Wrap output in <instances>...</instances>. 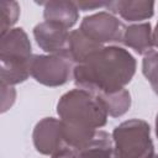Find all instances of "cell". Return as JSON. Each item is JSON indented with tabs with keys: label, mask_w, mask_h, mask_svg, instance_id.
Listing matches in <instances>:
<instances>
[{
	"label": "cell",
	"mask_w": 158,
	"mask_h": 158,
	"mask_svg": "<svg viewBox=\"0 0 158 158\" xmlns=\"http://www.w3.org/2000/svg\"><path fill=\"white\" fill-rule=\"evenodd\" d=\"M151 25L147 23H139V25H132L126 28L123 35V43L135 49L138 54H147L152 51L153 47V37H152Z\"/></svg>",
	"instance_id": "12"
},
{
	"label": "cell",
	"mask_w": 158,
	"mask_h": 158,
	"mask_svg": "<svg viewBox=\"0 0 158 158\" xmlns=\"http://www.w3.org/2000/svg\"><path fill=\"white\" fill-rule=\"evenodd\" d=\"M33 144L42 154H54L68 147L65 144L60 120L47 117L40 121L33 130Z\"/></svg>",
	"instance_id": "7"
},
{
	"label": "cell",
	"mask_w": 158,
	"mask_h": 158,
	"mask_svg": "<svg viewBox=\"0 0 158 158\" xmlns=\"http://www.w3.org/2000/svg\"><path fill=\"white\" fill-rule=\"evenodd\" d=\"M78 10L79 9L73 1H48L44 4L43 16L46 21L69 28L78 20Z\"/></svg>",
	"instance_id": "10"
},
{
	"label": "cell",
	"mask_w": 158,
	"mask_h": 158,
	"mask_svg": "<svg viewBox=\"0 0 158 158\" xmlns=\"http://www.w3.org/2000/svg\"><path fill=\"white\" fill-rule=\"evenodd\" d=\"M101 48H102L101 44L89 40L80 30L72 31L69 35L68 52L73 62L77 64L84 62L89 56H91L93 53H95Z\"/></svg>",
	"instance_id": "13"
},
{
	"label": "cell",
	"mask_w": 158,
	"mask_h": 158,
	"mask_svg": "<svg viewBox=\"0 0 158 158\" xmlns=\"http://www.w3.org/2000/svg\"><path fill=\"white\" fill-rule=\"evenodd\" d=\"M70 32L68 28L49 21L38 23L33 28V36L37 44L48 53H60L68 51Z\"/></svg>",
	"instance_id": "8"
},
{
	"label": "cell",
	"mask_w": 158,
	"mask_h": 158,
	"mask_svg": "<svg viewBox=\"0 0 158 158\" xmlns=\"http://www.w3.org/2000/svg\"><path fill=\"white\" fill-rule=\"evenodd\" d=\"M73 63L68 51L49 56H33L31 62V75L38 83L47 86L63 85L69 80L74 70Z\"/></svg>",
	"instance_id": "5"
},
{
	"label": "cell",
	"mask_w": 158,
	"mask_h": 158,
	"mask_svg": "<svg viewBox=\"0 0 158 158\" xmlns=\"http://www.w3.org/2000/svg\"><path fill=\"white\" fill-rule=\"evenodd\" d=\"M151 158H158V154H153Z\"/></svg>",
	"instance_id": "21"
},
{
	"label": "cell",
	"mask_w": 158,
	"mask_h": 158,
	"mask_svg": "<svg viewBox=\"0 0 158 158\" xmlns=\"http://www.w3.org/2000/svg\"><path fill=\"white\" fill-rule=\"evenodd\" d=\"M153 1H109L107 9L128 21H141L153 15Z\"/></svg>",
	"instance_id": "11"
},
{
	"label": "cell",
	"mask_w": 158,
	"mask_h": 158,
	"mask_svg": "<svg viewBox=\"0 0 158 158\" xmlns=\"http://www.w3.org/2000/svg\"><path fill=\"white\" fill-rule=\"evenodd\" d=\"M142 68L144 77L151 83L154 93L158 95V51L152 49L144 56Z\"/></svg>",
	"instance_id": "15"
},
{
	"label": "cell",
	"mask_w": 158,
	"mask_h": 158,
	"mask_svg": "<svg viewBox=\"0 0 158 158\" xmlns=\"http://www.w3.org/2000/svg\"><path fill=\"white\" fill-rule=\"evenodd\" d=\"M152 37H153V46H156V47L158 48V22H157V25H156V30H154Z\"/></svg>",
	"instance_id": "19"
},
{
	"label": "cell",
	"mask_w": 158,
	"mask_h": 158,
	"mask_svg": "<svg viewBox=\"0 0 158 158\" xmlns=\"http://www.w3.org/2000/svg\"><path fill=\"white\" fill-rule=\"evenodd\" d=\"M89 40L99 43H116L123 41L125 25L110 12H99L86 16L79 28Z\"/></svg>",
	"instance_id": "6"
},
{
	"label": "cell",
	"mask_w": 158,
	"mask_h": 158,
	"mask_svg": "<svg viewBox=\"0 0 158 158\" xmlns=\"http://www.w3.org/2000/svg\"><path fill=\"white\" fill-rule=\"evenodd\" d=\"M156 133L158 137V114H157V118H156Z\"/></svg>",
	"instance_id": "20"
},
{
	"label": "cell",
	"mask_w": 158,
	"mask_h": 158,
	"mask_svg": "<svg viewBox=\"0 0 158 158\" xmlns=\"http://www.w3.org/2000/svg\"><path fill=\"white\" fill-rule=\"evenodd\" d=\"M52 158H79V156L75 149H73L70 147H65V148L60 149L59 152L54 153L52 156Z\"/></svg>",
	"instance_id": "18"
},
{
	"label": "cell",
	"mask_w": 158,
	"mask_h": 158,
	"mask_svg": "<svg viewBox=\"0 0 158 158\" xmlns=\"http://www.w3.org/2000/svg\"><path fill=\"white\" fill-rule=\"evenodd\" d=\"M107 4L109 2H101V1H99V2H88V1H78V2H75V5H77V7L79 9V10H81V11H88V10H93V9H96V7H102V6H107Z\"/></svg>",
	"instance_id": "17"
},
{
	"label": "cell",
	"mask_w": 158,
	"mask_h": 158,
	"mask_svg": "<svg viewBox=\"0 0 158 158\" xmlns=\"http://www.w3.org/2000/svg\"><path fill=\"white\" fill-rule=\"evenodd\" d=\"M1 11V36L9 32L11 26L17 21L20 7L15 1H1L0 2Z\"/></svg>",
	"instance_id": "16"
},
{
	"label": "cell",
	"mask_w": 158,
	"mask_h": 158,
	"mask_svg": "<svg viewBox=\"0 0 158 158\" xmlns=\"http://www.w3.org/2000/svg\"><path fill=\"white\" fill-rule=\"evenodd\" d=\"M98 96L104 102L107 110V114L112 117L123 115L131 105V96L126 89H122L111 94H99Z\"/></svg>",
	"instance_id": "14"
},
{
	"label": "cell",
	"mask_w": 158,
	"mask_h": 158,
	"mask_svg": "<svg viewBox=\"0 0 158 158\" xmlns=\"http://www.w3.org/2000/svg\"><path fill=\"white\" fill-rule=\"evenodd\" d=\"M136 70L135 58L121 47H102L73 70L75 85L95 95L125 89Z\"/></svg>",
	"instance_id": "1"
},
{
	"label": "cell",
	"mask_w": 158,
	"mask_h": 158,
	"mask_svg": "<svg viewBox=\"0 0 158 158\" xmlns=\"http://www.w3.org/2000/svg\"><path fill=\"white\" fill-rule=\"evenodd\" d=\"M149 125L138 118H132L118 125L112 132V141L118 158H151L153 143Z\"/></svg>",
	"instance_id": "4"
},
{
	"label": "cell",
	"mask_w": 158,
	"mask_h": 158,
	"mask_svg": "<svg viewBox=\"0 0 158 158\" xmlns=\"http://www.w3.org/2000/svg\"><path fill=\"white\" fill-rule=\"evenodd\" d=\"M65 144L73 149L84 147L107 120V110L100 98L84 89L65 93L57 105Z\"/></svg>",
	"instance_id": "2"
},
{
	"label": "cell",
	"mask_w": 158,
	"mask_h": 158,
	"mask_svg": "<svg viewBox=\"0 0 158 158\" xmlns=\"http://www.w3.org/2000/svg\"><path fill=\"white\" fill-rule=\"evenodd\" d=\"M79 158H118L112 137L105 131H96L94 137L80 149H75Z\"/></svg>",
	"instance_id": "9"
},
{
	"label": "cell",
	"mask_w": 158,
	"mask_h": 158,
	"mask_svg": "<svg viewBox=\"0 0 158 158\" xmlns=\"http://www.w3.org/2000/svg\"><path fill=\"white\" fill-rule=\"evenodd\" d=\"M31 43L22 28H11L1 36V83L14 85L31 75Z\"/></svg>",
	"instance_id": "3"
}]
</instances>
